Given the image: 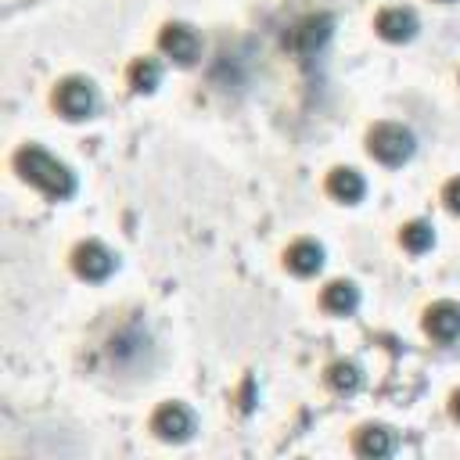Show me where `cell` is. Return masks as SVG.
Instances as JSON below:
<instances>
[{
	"mask_svg": "<svg viewBox=\"0 0 460 460\" xmlns=\"http://www.w3.org/2000/svg\"><path fill=\"white\" fill-rule=\"evenodd\" d=\"M115 252L108 248V244H101V241H83V244H75V252H72V270L83 277V280H108L111 277V270H115Z\"/></svg>",
	"mask_w": 460,
	"mask_h": 460,
	"instance_id": "8992f818",
	"label": "cell"
},
{
	"mask_svg": "<svg viewBox=\"0 0 460 460\" xmlns=\"http://www.w3.org/2000/svg\"><path fill=\"white\" fill-rule=\"evenodd\" d=\"M399 241H402L406 252L420 255V252H428V248L435 244V230H431V223H424V219H410V223L399 230Z\"/></svg>",
	"mask_w": 460,
	"mask_h": 460,
	"instance_id": "2e32d148",
	"label": "cell"
},
{
	"mask_svg": "<svg viewBox=\"0 0 460 460\" xmlns=\"http://www.w3.org/2000/svg\"><path fill=\"white\" fill-rule=\"evenodd\" d=\"M442 201H446V208H449L453 216H460V176H453V180L442 187Z\"/></svg>",
	"mask_w": 460,
	"mask_h": 460,
	"instance_id": "e0dca14e",
	"label": "cell"
},
{
	"mask_svg": "<svg viewBox=\"0 0 460 460\" xmlns=\"http://www.w3.org/2000/svg\"><path fill=\"white\" fill-rule=\"evenodd\" d=\"M158 83H162V65H158L155 58H137V61L129 65V86H133L137 93H151Z\"/></svg>",
	"mask_w": 460,
	"mask_h": 460,
	"instance_id": "9a60e30c",
	"label": "cell"
},
{
	"mask_svg": "<svg viewBox=\"0 0 460 460\" xmlns=\"http://www.w3.org/2000/svg\"><path fill=\"white\" fill-rule=\"evenodd\" d=\"M54 108H58L65 119H72V122L90 119V115L97 111V90H93V83L83 79V75L61 79L58 90H54Z\"/></svg>",
	"mask_w": 460,
	"mask_h": 460,
	"instance_id": "3957f363",
	"label": "cell"
},
{
	"mask_svg": "<svg viewBox=\"0 0 460 460\" xmlns=\"http://www.w3.org/2000/svg\"><path fill=\"white\" fill-rule=\"evenodd\" d=\"M320 302H323V309L334 313V316H352L356 305H359V288H356L352 280H331V284L323 288Z\"/></svg>",
	"mask_w": 460,
	"mask_h": 460,
	"instance_id": "4fadbf2b",
	"label": "cell"
},
{
	"mask_svg": "<svg viewBox=\"0 0 460 460\" xmlns=\"http://www.w3.org/2000/svg\"><path fill=\"white\" fill-rule=\"evenodd\" d=\"M352 449L367 460H381V456H392L395 453V431L388 424H363L352 438Z\"/></svg>",
	"mask_w": 460,
	"mask_h": 460,
	"instance_id": "30bf717a",
	"label": "cell"
},
{
	"mask_svg": "<svg viewBox=\"0 0 460 460\" xmlns=\"http://www.w3.org/2000/svg\"><path fill=\"white\" fill-rule=\"evenodd\" d=\"M331 29H334V22L327 14H309V18H302L298 25L288 29L284 47H291L298 58H309V54H316L331 40Z\"/></svg>",
	"mask_w": 460,
	"mask_h": 460,
	"instance_id": "5b68a950",
	"label": "cell"
},
{
	"mask_svg": "<svg viewBox=\"0 0 460 460\" xmlns=\"http://www.w3.org/2000/svg\"><path fill=\"white\" fill-rule=\"evenodd\" d=\"M363 190H367V183H363V176H359L356 169L338 165V169L327 172V194H331V198H338V201H345V205H356V201L363 198Z\"/></svg>",
	"mask_w": 460,
	"mask_h": 460,
	"instance_id": "7c38bea8",
	"label": "cell"
},
{
	"mask_svg": "<svg viewBox=\"0 0 460 460\" xmlns=\"http://www.w3.org/2000/svg\"><path fill=\"white\" fill-rule=\"evenodd\" d=\"M14 169H18V176H22L25 183H32L36 190H43V194L54 198V201H65V198L75 194V172H72L65 162H58L50 151H43L40 144L18 147Z\"/></svg>",
	"mask_w": 460,
	"mask_h": 460,
	"instance_id": "6da1fadb",
	"label": "cell"
},
{
	"mask_svg": "<svg viewBox=\"0 0 460 460\" xmlns=\"http://www.w3.org/2000/svg\"><path fill=\"white\" fill-rule=\"evenodd\" d=\"M327 385H331V392H338V395H352V392H359V385H363V370H359L352 359H338V363L327 367Z\"/></svg>",
	"mask_w": 460,
	"mask_h": 460,
	"instance_id": "5bb4252c",
	"label": "cell"
},
{
	"mask_svg": "<svg viewBox=\"0 0 460 460\" xmlns=\"http://www.w3.org/2000/svg\"><path fill=\"white\" fill-rule=\"evenodd\" d=\"M424 331H428L435 341L453 345V341L460 338V305H456V302H435V305H428V313H424Z\"/></svg>",
	"mask_w": 460,
	"mask_h": 460,
	"instance_id": "ba28073f",
	"label": "cell"
},
{
	"mask_svg": "<svg viewBox=\"0 0 460 460\" xmlns=\"http://www.w3.org/2000/svg\"><path fill=\"white\" fill-rule=\"evenodd\" d=\"M374 29L377 36H385L388 43H406L417 36V14L410 7H385L377 18H374Z\"/></svg>",
	"mask_w": 460,
	"mask_h": 460,
	"instance_id": "9c48e42d",
	"label": "cell"
},
{
	"mask_svg": "<svg viewBox=\"0 0 460 460\" xmlns=\"http://www.w3.org/2000/svg\"><path fill=\"white\" fill-rule=\"evenodd\" d=\"M449 413L460 420V392H453V399H449Z\"/></svg>",
	"mask_w": 460,
	"mask_h": 460,
	"instance_id": "ac0fdd59",
	"label": "cell"
},
{
	"mask_svg": "<svg viewBox=\"0 0 460 460\" xmlns=\"http://www.w3.org/2000/svg\"><path fill=\"white\" fill-rule=\"evenodd\" d=\"M158 47H162V54L172 58L176 65H194L198 54H201V36H198L190 25H183V22H169V25L162 29V36H158Z\"/></svg>",
	"mask_w": 460,
	"mask_h": 460,
	"instance_id": "52a82bcc",
	"label": "cell"
},
{
	"mask_svg": "<svg viewBox=\"0 0 460 460\" xmlns=\"http://www.w3.org/2000/svg\"><path fill=\"white\" fill-rule=\"evenodd\" d=\"M413 133L402 122H377L367 133V151L385 165H402L413 155Z\"/></svg>",
	"mask_w": 460,
	"mask_h": 460,
	"instance_id": "7a4b0ae2",
	"label": "cell"
},
{
	"mask_svg": "<svg viewBox=\"0 0 460 460\" xmlns=\"http://www.w3.org/2000/svg\"><path fill=\"white\" fill-rule=\"evenodd\" d=\"M284 262H288L291 273H298V277H313V273H320V266H323V248H320L316 241L302 237V241H295V244L284 252Z\"/></svg>",
	"mask_w": 460,
	"mask_h": 460,
	"instance_id": "8fae6325",
	"label": "cell"
},
{
	"mask_svg": "<svg viewBox=\"0 0 460 460\" xmlns=\"http://www.w3.org/2000/svg\"><path fill=\"white\" fill-rule=\"evenodd\" d=\"M151 431H155L162 442H187V438L198 431L194 410L183 406V402H162V406L151 413Z\"/></svg>",
	"mask_w": 460,
	"mask_h": 460,
	"instance_id": "277c9868",
	"label": "cell"
}]
</instances>
